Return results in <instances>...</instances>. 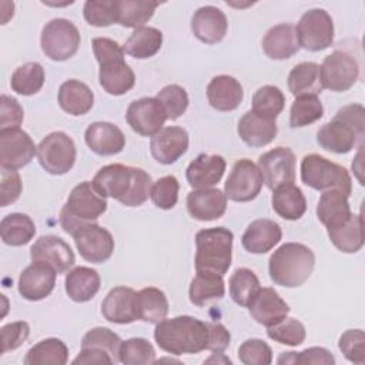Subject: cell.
Listing matches in <instances>:
<instances>
[{"instance_id": "c3c4849f", "label": "cell", "mask_w": 365, "mask_h": 365, "mask_svg": "<svg viewBox=\"0 0 365 365\" xmlns=\"http://www.w3.org/2000/svg\"><path fill=\"white\" fill-rule=\"evenodd\" d=\"M267 335H268L269 339H272L278 344H284V345H289V346H298L305 341L307 331H305V327L301 321H298L295 318L285 317L284 319H281L275 325L268 327L267 328Z\"/></svg>"}, {"instance_id": "8992f818", "label": "cell", "mask_w": 365, "mask_h": 365, "mask_svg": "<svg viewBox=\"0 0 365 365\" xmlns=\"http://www.w3.org/2000/svg\"><path fill=\"white\" fill-rule=\"evenodd\" d=\"M232 232L225 227L204 228L195 234V272L224 277L232 258Z\"/></svg>"}, {"instance_id": "6125c7cd", "label": "cell", "mask_w": 365, "mask_h": 365, "mask_svg": "<svg viewBox=\"0 0 365 365\" xmlns=\"http://www.w3.org/2000/svg\"><path fill=\"white\" fill-rule=\"evenodd\" d=\"M231 341L230 331L220 322L208 324V342L207 349L212 352H224Z\"/></svg>"}, {"instance_id": "91938a15", "label": "cell", "mask_w": 365, "mask_h": 365, "mask_svg": "<svg viewBox=\"0 0 365 365\" xmlns=\"http://www.w3.org/2000/svg\"><path fill=\"white\" fill-rule=\"evenodd\" d=\"M24 118L20 103L10 96L1 94L0 97V130L20 128Z\"/></svg>"}, {"instance_id": "d590c367", "label": "cell", "mask_w": 365, "mask_h": 365, "mask_svg": "<svg viewBox=\"0 0 365 365\" xmlns=\"http://www.w3.org/2000/svg\"><path fill=\"white\" fill-rule=\"evenodd\" d=\"M331 242L345 254H355L364 247V220L352 214L344 224L327 230Z\"/></svg>"}, {"instance_id": "e575fe53", "label": "cell", "mask_w": 365, "mask_h": 365, "mask_svg": "<svg viewBox=\"0 0 365 365\" xmlns=\"http://www.w3.org/2000/svg\"><path fill=\"white\" fill-rule=\"evenodd\" d=\"M168 314V299L165 294L155 287H147L135 294V315L137 319L158 324Z\"/></svg>"}, {"instance_id": "9a60e30c", "label": "cell", "mask_w": 365, "mask_h": 365, "mask_svg": "<svg viewBox=\"0 0 365 365\" xmlns=\"http://www.w3.org/2000/svg\"><path fill=\"white\" fill-rule=\"evenodd\" d=\"M265 185L269 190L295 181V155L288 147H275L258 158Z\"/></svg>"}, {"instance_id": "7a4b0ae2", "label": "cell", "mask_w": 365, "mask_h": 365, "mask_svg": "<svg viewBox=\"0 0 365 365\" xmlns=\"http://www.w3.org/2000/svg\"><path fill=\"white\" fill-rule=\"evenodd\" d=\"M154 339L163 351L173 355L198 354L207 349L208 324L190 315L164 318L155 324Z\"/></svg>"}, {"instance_id": "681fc988", "label": "cell", "mask_w": 365, "mask_h": 365, "mask_svg": "<svg viewBox=\"0 0 365 365\" xmlns=\"http://www.w3.org/2000/svg\"><path fill=\"white\" fill-rule=\"evenodd\" d=\"M155 98L163 106L167 120L180 118L185 113L188 103H190L185 88H182L178 84H168V86L163 87L157 93Z\"/></svg>"}, {"instance_id": "60d3db41", "label": "cell", "mask_w": 365, "mask_h": 365, "mask_svg": "<svg viewBox=\"0 0 365 365\" xmlns=\"http://www.w3.org/2000/svg\"><path fill=\"white\" fill-rule=\"evenodd\" d=\"M36 234L34 221L21 212L6 215L0 222V235L6 245L21 247L33 240Z\"/></svg>"}, {"instance_id": "d6a6232c", "label": "cell", "mask_w": 365, "mask_h": 365, "mask_svg": "<svg viewBox=\"0 0 365 365\" xmlns=\"http://www.w3.org/2000/svg\"><path fill=\"white\" fill-rule=\"evenodd\" d=\"M271 204L274 211L284 220H299L307 211V200L299 187L294 182L278 185L272 190Z\"/></svg>"}, {"instance_id": "be15d7a7", "label": "cell", "mask_w": 365, "mask_h": 365, "mask_svg": "<svg viewBox=\"0 0 365 365\" xmlns=\"http://www.w3.org/2000/svg\"><path fill=\"white\" fill-rule=\"evenodd\" d=\"M88 364H114L113 358L98 348H81L80 354L73 359V365Z\"/></svg>"}, {"instance_id": "e0dca14e", "label": "cell", "mask_w": 365, "mask_h": 365, "mask_svg": "<svg viewBox=\"0 0 365 365\" xmlns=\"http://www.w3.org/2000/svg\"><path fill=\"white\" fill-rule=\"evenodd\" d=\"M31 261L44 262L56 269L57 274H66L76 262L70 245L57 235H41L30 248Z\"/></svg>"}, {"instance_id": "5b68a950", "label": "cell", "mask_w": 365, "mask_h": 365, "mask_svg": "<svg viewBox=\"0 0 365 365\" xmlns=\"http://www.w3.org/2000/svg\"><path fill=\"white\" fill-rule=\"evenodd\" d=\"M106 210V197L96 188L93 181H83L71 190L60 211L61 228L73 235L81 225L97 221Z\"/></svg>"}, {"instance_id": "7dc6e473", "label": "cell", "mask_w": 365, "mask_h": 365, "mask_svg": "<svg viewBox=\"0 0 365 365\" xmlns=\"http://www.w3.org/2000/svg\"><path fill=\"white\" fill-rule=\"evenodd\" d=\"M118 362L124 365H148L155 362V349L145 338H130L121 341Z\"/></svg>"}, {"instance_id": "4316f807", "label": "cell", "mask_w": 365, "mask_h": 365, "mask_svg": "<svg viewBox=\"0 0 365 365\" xmlns=\"http://www.w3.org/2000/svg\"><path fill=\"white\" fill-rule=\"evenodd\" d=\"M207 98L212 108L218 111H232L244 98L242 86L232 76H215L207 86Z\"/></svg>"}, {"instance_id": "f546056e", "label": "cell", "mask_w": 365, "mask_h": 365, "mask_svg": "<svg viewBox=\"0 0 365 365\" xmlns=\"http://www.w3.org/2000/svg\"><path fill=\"white\" fill-rule=\"evenodd\" d=\"M237 133L247 145L264 147L277 137L278 127L275 120L264 118L250 110L240 118Z\"/></svg>"}, {"instance_id": "b9f144b4", "label": "cell", "mask_w": 365, "mask_h": 365, "mask_svg": "<svg viewBox=\"0 0 365 365\" xmlns=\"http://www.w3.org/2000/svg\"><path fill=\"white\" fill-rule=\"evenodd\" d=\"M68 361V348L58 338H46L33 345L26 356V365H64Z\"/></svg>"}, {"instance_id": "1f68e13d", "label": "cell", "mask_w": 365, "mask_h": 365, "mask_svg": "<svg viewBox=\"0 0 365 365\" xmlns=\"http://www.w3.org/2000/svg\"><path fill=\"white\" fill-rule=\"evenodd\" d=\"M66 292L74 302H87L100 289V274L90 267H76L66 275Z\"/></svg>"}, {"instance_id": "f5cc1de1", "label": "cell", "mask_w": 365, "mask_h": 365, "mask_svg": "<svg viewBox=\"0 0 365 365\" xmlns=\"http://www.w3.org/2000/svg\"><path fill=\"white\" fill-rule=\"evenodd\" d=\"M180 182L174 175H164L153 182L151 201L161 210H171L178 201Z\"/></svg>"}, {"instance_id": "ba28073f", "label": "cell", "mask_w": 365, "mask_h": 365, "mask_svg": "<svg viewBox=\"0 0 365 365\" xmlns=\"http://www.w3.org/2000/svg\"><path fill=\"white\" fill-rule=\"evenodd\" d=\"M80 33L73 21L67 19H53L41 30L40 46L46 57L53 61L71 58L80 47Z\"/></svg>"}, {"instance_id": "9f6ffc18", "label": "cell", "mask_w": 365, "mask_h": 365, "mask_svg": "<svg viewBox=\"0 0 365 365\" xmlns=\"http://www.w3.org/2000/svg\"><path fill=\"white\" fill-rule=\"evenodd\" d=\"M278 364H322L334 365L335 358L332 352L322 346H311L301 352H282L277 361Z\"/></svg>"}, {"instance_id": "cb8c5ba5", "label": "cell", "mask_w": 365, "mask_h": 365, "mask_svg": "<svg viewBox=\"0 0 365 365\" xmlns=\"http://www.w3.org/2000/svg\"><path fill=\"white\" fill-rule=\"evenodd\" d=\"M227 163L218 154H200L187 167L185 177L188 184L195 188H211L224 175Z\"/></svg>"}, {"instance_id": "94428289", "label": "cell", "mask_w": 365, "mask_h": 365, "mask_svg": "<svg viewBox=\"0 0 365 365\" xmlns=\"http://www.w3.org/2000/svg\"><path fill=\"white\" fill-rule=\"evenodd\" d=\"M91 46H93L94 57H96L98 64L106 63V61L113 60V58L124 57L123 47L117 41H114L113 38L96 37V38H93Z\"/></svg>"}, {"instance_id": "db71d44e", "label": "cell", "mask_w": 365, "mask_h": 365, "mask_svg": "<svg viewBox=\"0 0 365 365\" xmlns=\"http://www.w3.org/2000/svg\"><path fill=\"white\" fill-rule=\"evenodd\" d=\"M238 358L245 365H269L272 362V351L265 341L251 338L240 345Z\"/></svg>"}, {"instance_id": "603a6c76", "label": "cell", "mask_w": 365, "mask_h": 365, "mask_svg": "<svg viewBox=\"0 0 365 365\" xmlns=\"http://www.w3.org/2000/svg\"><path fill=\"white\" fill-rule=\"evenodd\" d=\"M248 309L251 317L267 328L275 325L289 314V305L271 287L259 288Z\"/></svg>"}, {"instance_id": "ffe728a7", "label": "cell", "mask_w": 365, "mask_h": 365, "mask_svg": "<svg viewBox=\"0 0 365 365\" xmlns=\"http://www.w3.org/2000/svg\"><path fill=\"white\" fill-rule=\"evenodd\" d=\"M227 200V195L218 188L194 190L187 195V211L194 220L214 221L225 214Z\"/></svg>"}, {"instance_id": "f907efd6", "label": "cell", "mask_w": 365, "mask_h": 365, "mask_svg": "<svg viewBox=\"0 0 365 365\" xmlns=\"http://www.w3.org/2000/svg\"><path fill=\"white\" fill-rule=\"evenodd\" d=\"M121 339L110 328L97 327L90 329L81 339V348H98L106 351L115 362H118V349Z\"/></svg>"}, {"instance_id": "d6986e66", "label": "cell", "mask_w": 365, "mask_h": 365, "mask_svg": "<svg viewBox=\"0 0 365 365\" xmlns=\"http://www.w3.org/2000/svg\"><path fill=\"white\" fill-rule=\"evenodd\" d=\"M188 148V133L182 127H163L151 137L150 151L160 164H174Z\"/></svg>"}, {"instance_id": "d4e9b609", "label": "cell", "mask_w": 365, "mask_h": 365, "mask_svg": "<svg viewBox=\"0 0 365 365\" xmlns=\"http://www.w3.org/2000/svg\"><path fill=\"white\" fill-rule=\"evenodd\" d=\"M281 237L282 230L278 222L259 218L248 224L241 237V244L251 254H265L281 241Z\"/></svg>"}, {"instance_id": "7402d4cb", "label": "cell", "mask_w": 365, "mask_h": 365, "mask_svg": "<svg viewBox=\"0 0 365 365\" xmlns=\"http://www.w3.org/2000/svg\"><path fill=\"white\" fill-rule=\"evenodd\" d=\"M87 147L98 155H114L123 151L125 137L123 131L113 123L96 121L91 123L84 133Z\"/></svg>"}, {"instance_id": "ac0fdd59", "label": "cell", "mask_w": 365, "mask_h": 365, "mask_svg": "<svg viewBox=\"0 0 365 365\" xmlns=\"http://www.w3.org/2000/svg\"><path fill=\"white\" fill-rule=\"evenodd\" d=\"M56 269L44 262L33 261L19 277V294L27 301H40L48 297L56 285Z\"/></svg>"}, {"instance_id": "836d02e7", "label": "cell", "mask_w": 365, "mask_h": 365, "mask_svg": "<svg viewBox=\"0 0 365 365\" xmlns=\"http://www.w3.org/2000/svg\"><path fill=\"white\" fill-rule=\"evenodd\" d=\"M351 215L352 212L348 202V195L338 190L322 191L317 205V217L327 227V230L344 224Z\"/></svg>"}, {"instance_id": "ee69618b", "label": "cell", "mask_w": 365, "mask_h": 365, "mask_svg": "<svg viewBox=\"0 0 365 365\" xmlns=\"http://www.w3.org/2000/svg\"><path fill=\"white\" fill-rule=\"evenodd\" d=\"M259 288V279L250 268H237L230 278V295L240 307H248Z\"/></svg>"}, {"instance_id": "52a82bcc", "label": "cell", "mask_w": 365, "mask_h": 365, "mask_svg": "<svg viewBox=\"0 0 365 365\" xmlns=\"http://www.w3.org/2000/svg\"><path fill=\"white\" fill-rule=\"evenodd\" d=\"M301 181L318 191L338 190L351 195L352 180L348 170L319 154H308L301 161Z\"/></svg>"}, {"instance_id": "4dcf8cb0", "label": "cell", "mask_w": 365, "mask_h": 365, "mask_svg": "<svg viewBox=\"0 0 365 365\" xmlns=\"http://www.w3.org/2000/svg\"><path fill=\"white\" fill-rule=\"evenodd\" d=\"M58 104L70 115H84L93 108L94 94L86 83L70 78L58 88Z\"/></svg>"}, {"instance_id": "f6af8a7d", "label": "cell", "mask_w": 365, "mask_h": 365, "mask_svg": "<svg viewBox=\"0 0 365 365\" xmlns=\"http://www.w3.org/2000/svg\"><path fill=\"white\" fill-rule=\"evenodd\" d=\"M285 106V96L277 86H262L252 96V110L255 114L275 120Z\"/></svg>"}, {"instance_id": "7bdbcfd3", "label": "cell", "mask_w": 365, "mask_h": 365, "mask_svg": "<svg viewBox=\"0 0 365 365\" xmlns=\"http://www.w3.org/2000/svg\"><path fill=\"white\" fill-rule=\"evenodd\" d=\"M44 84V68L37 61L26 63L14 70L10 78V87L20 96H33Z\"/></svg>"}, {"instance_id": "277c9868", "label": "cell", "mask_w": 365, "mask_h": 365, "mask_svg": "<svg viewBox=\"0 0 365 365\" xmlns=\"http://www.w3.org/2000/svg\"><path fill=\"white\" fill-rule=\"evenodd\" d=\"M315 255L299 242H285L274 251L268 261L269 278L285 288L301 287L312 274Z\"/></svg>"}, {"instance_id": "816d5d0a", "label": "cell", "mask_w": 365, "mask_h": 365, "mask_svg": "<svg viewBox=\"0 0 365 365\" xmlns=\"http://www.w3.org/2000/svg\"><path fill=\"white\" fill-rule=\"evenodd\" d=\"M83 16L90 26L108 27L117 23L115 0H87L83 7Z\"/></svg>"}, {"instance_id": "2e32d148", "label": "cell", "mask_w": 365, "mask_h": 365, "mask_svg": "<svg viewBox=\"0 0 365 365\" xmlns=\"http://www.w3.org/2000/svg\"><path fill=\"white\" fill-rule=\"evenodd\" d=\"M125 120L137 134L153 137L163 128L167 117L163 106L155 97H143L130 103Z\"/></svg>"}, {"instance_id": "ab89813d", "label": "cell", "mask_w": 365, "mask_h": 365, "mask_svg": "<svg viewBox=\"0 0 365 365\" xmlns=\"http://www.w3.org/2000/svg\"><path fill=\"white\" fill-rule=\"evenodd\" d=\"M225 294V284L221 275L208 274V272H197L191 279L188 288V297L191 304L197 307H204L208 302L218 301Z\"/></svg>"}, {"instance_id": "83f0119b", "label": "cell", "mask_w": 365, "mask_h": 365, "mask_svg": "<svg viewBox=\"0 0 365 365\" xmlns=\"http://www.w3.org/2000/svg\"><path fill=\"white\" fill-rule=\"evenodd\" d=\"M98 66V83L108 94L123 96L134 87L135 76L124 57L113 58Z\"/></svg>"}, {"instance_id": "5bb4252c", "label": "cell", "mask_w": 365, "mask_h": 365, "mask_svg": "<svg viewBox=\"0 0 365 365\" xmlns=\"http://www.w3.org/2000/svg\"><path fill=\"white\" fill-rule=\"evenodd\" d=\"M37 154L31 137L21 128L0 130V167L19 170L26 167Z\"/></svg>"}, {"instance_id": "4fadbf2b", "label": "cell", "mask_w": 365, "mask_h": 365, "mask_svg": "<svg viewBox=\"0 0 365 365\" xmlns=\"http://www.w3.org/2000/svg\"><path fill=\"white\" fill-rule=\"evenodd\" d=\"M80 255L93 264L106 262L114 251V238L104 227L90 222L81 225L73 235Z\"/></svg>"}, {"instance_id": "30bf717a", "label": "cell", "mask_w": 365, "mask_h": 365, "mask_svg": "<svg viewBox=\"0 0 365 365\" xmlns=\"http://www.w3.org/2000/svg\"><path fill=\"white\" fill-rule=\"evenodd\" d=\"M295 30L299 47L308 51H322L334 41V21L324 9L305 11Z\"/></svg>"}, {"instance_id": "74e56055", "label": "cell", "mask_w": 365, "mask_h": 365, "mask_svg": "<svg viewBox=\"0 0 365 365\" xmlns=\"http://www.w3.org/2000/svg\"><path fill=\"white\" fill-rule=\"evenodd\" d=\"M158 6V1L151 0H115L117 23L134 30L144 27Z\"/></svg>"}, {"instance_id": "44dd1931", "label": "cell", "mask_w": 365, "mask_h": 365, "mask_svg": "<svg viewBox=\"0 0 365 365\" xmlns=\"http://www.w3.org/2000/svg\"><path fill=\"white\" fill-rule=\"evenodd\" d=\"M227 29V17L224 11L215 6L200 7L191 19L192 34L205 44L220 43L225 37Z\"/></svg>"}, {"instance_id": "9c48e42d", "label": "cell", "mask_w": 365, "mask_h": 365, "mask_svg": "<svg viewBox=\"0 0 365 365\" xmlns=\"http://www.w3.org/2000/svg\"><path fill=\"white\" fill-rule=\"evenodd\" d=\"M76 144L71 137L63 131L47 134L37 145V158L40 165L53 175L68 173L76 163Z\"/></svg>"}, {"instance_id": "6da1fadb", "label": "cell", "mask_w": 365, "mask_h": 365, "mask_svg": "<svg viewBox=\"0 0 365 365\" xmlns=\"http://www.w3.org/2000/svg\"><path fill=\"white\" fill-rule=\"evenodd\" d=\"M93 184L104 197L114 198L125 207H138L148 200L153 180L143 168L108 164L96 173Z\"/></svg>"}, {"instance_id": "f35d334b", "label": "cell", "mask_w": 365, "mask_h": 365, "mask_svg": "<svg viewBox=\"0 0 365 365\" xmlns=\"http://www.w3.org/2000/svg\"><path fill=\"white\" fill-rule=\"evenodd\" d=\"M163 46V33L155 27H140L135 29L131 36L123 44L125 54L144 60L150 58L160 51Z\"/></svg>"}, {"instance_id": "bcb514c9", "label": "cell", "mask_w": 365, "mask_h": 365, "mask_svg": "<svg viewBox=\"0 0 365 365\" xmlns=\"http://www.w3.org/2000/svg\"><path fill=\"white\" fill-rule=\"evenodd\" d=\"M324 115V107L318 96H299L295 97L289 110V125L301 128L309 125Z\"/></svg>"}, {"instance_id": "7c38bea8", "label": "cell", "mask_w": 365, "mask_h": 365, "mask_svg": "<svg viewBox=\"0 0 365 365\" xmlns=\"http://www.w3.org/2000/svg\"><path fill=\"white\" fill-rule=\"evenodd\" d=\"M264 184L259 167L248 158L238 160L225 181L224 194L235 202H248L257 198Z\"/></svg>"}, {"instance_id": "f1b7e54d", "label": "cell", "mask_w": 365, "mask_h": 365, "mask_svg": "<svg viewBox=\"0 0 365 365\" xmlns=\"http://www.w3.org/2000/svg\"><path fill=\"white\" fill-rule=\"evenodd\" d=\"M262 50L272 60H287L299 50L295 26L282 23L271 27L262 38Z\"/></svg>"}, {"instance_id": "680465c9", "label": "cell", "mask_w": 365, "mask_h": 365, "mask_svg": "<svg viewBox=\"0 0 365 365\" xmlns=\"http://www.w3.org/2000/svg\"><path fill=\"white\" fill-rule=\"evenodd\" d=\"M23 190L20 174L16 170L1 168L0 173V205L7 207L14 202Z\"/></svg>"}, {"instance_id": "8d00e7d4", "label": "cell", "mask_w": 365, "mask_h": 365, "mask_svg": "<svg viewBox=\"0 0 365 365\" xmlns=\"http://www.w3.org/2000/svg\"><path fill=\"white\" fill-rule=\"evenodd\" d=\"M288 88L294 97L318 96L322 91L319 64L314 61L297 64L288 74Z\"/></svg>"}, {"instance_id": "3957f363", "label": "cell", "mask_w": 365, "mask_h": 365, "mask_svg": "<svg viewBox=\"0 0 365 365\" xmlns=\"http://www.w3.org/2000/svg\"><path fill=\"white\" fill-rule=\"evenodd\" d=\"M365 134V110L362 104H348L336 111L317 133L318 144L335 154L349 153Z\"/></svg>"}, {"instance_id": "e7e4bbea", "label": "cell", "mask_w": 365, "mask_h": 365, "mask_svg": "<svg viewBox=\"0 0 365 365\" xmlns=\"http://www.w3.org/2000/svg\"><path fill=\"white\" fill-rule=\"evenodd\" d=\"M214 361H215V362L231 364V359H230V358H227V356H222V358L220 359V358H218V352H214V354H212V356H210L208 359H205V362H207V364H210V362H214Z\"/></svg>"}, {"instance_id": "11a10c76", "label": "cell", "mask_w": 365, "mask_h": 365, "mask_svg": "<svg viewBox=\"0 0 365 365\" xmlns=\"http://www.w3.org/2000/svg\"><path fill=\"white\" fill-rule=\"evenodd\" d=\"M338 348L349 362L365 364V334L362 329L345 331L339 336Z\"/></svg>"}, {"instance_id": "6f0895ef", "label": "cell", "mask_w": 365, "mask_h": 365, "mask_svg": "<svg viewBox=\"0 0 365 365\" xmlns=\"http://www.w3.org/2000/svg\"><path fill=\"white\" fill-rule=\"evenodd\" d=\"M1 354L17 349L30 335V327L26 321H16L1 327Z\"/></svg>"}, {"instance_id": "484cf974", "label": "cell", "mask_w": 365, "mask_h": 365, "mask_svg": "<svg viewBox=\"0 0 365 365\" xmlns=\"http://www.w3.org/2000/svg\"><path fill=\"white\" fill-rule=\"evenodd\" d=\"M135 291L128 287H114L101 302L103 317L113 324H131L137 321Z\"/></svg>"}, {"instance_id": "8fae6325", "label": "cell", "mask_w": 365, "mask_h": 365, "mask_svg": "<svg viewBox=\"0 0 365 365\" xmlns=\"http://www.w3.org/2000/svg\"><path fill=\"white\" fill-rule=\"evenodd\" d=\"M322 88L335 93L349 90L359 77L356 60L346 51L335 50L328 54L319 66Z\"/></svg>"}]
</instances>
